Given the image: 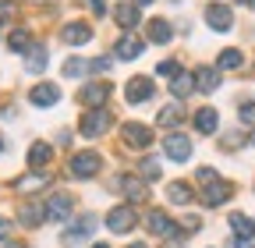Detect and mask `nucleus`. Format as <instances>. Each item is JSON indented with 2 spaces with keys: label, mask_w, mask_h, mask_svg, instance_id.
Listing matches in <instances>:
<instances>
[{
  "label": "nucleus",
  "mask_w": 255,
  "mask_h": 248,
  "mask_svg": "<svg viewBox=\"0 0 255 248\" xmlns=\"http://www.w3.org/2000/svg\"><path fill=\"white\" fill-rule=\"evenodd\" d=\"M110 124H114V114L107 110V107H92L85 117H82V124H78V131L85 135V138H96V135H103V131H110Z\"/></svg>",
  "instance_id": "1"
},
{
  "label": "nucleus",
  "mask_w": 255,
  "mask_h": 248,
  "mask_svg": "<svg viewBox=\"0 0 255 248\" xmlns=\"http://www.w3.org/2000/svg\"><path fill=\"white\" fill-rule=\"evenodd\" d=\"M100 167H103V160H100V152H92V149H85V152H75V156H71V163H68V170H71L78 181H89V177H96V174H100Z\"/></svg>",
  "instance_id": "2"
},
{
  "label": "nucleus",
  "mask_w": 255,
  "mask_h": 248,
  "mask_svg": "<svg viewBox=\"0 0 255 248\" xmlns=\"http://www.w3.org/2000/svg\"><path fill=\"white\" fill-rule=\"evenodd\" d=\"M145 224H149V231H152L156 238H163V241H181V238H184V231L170 220L167 213H159V209H152V213L145 216Z\"/></svg>",
  "instance_id": "3"
},
{
  "label": "nucleus",
  "mask_w": 255,
  "mask_h": 248,
  "mask_svg": "<svg viewBox=\"0 0 255 248\" xmlns=\"http://www.w3.org/2000/svg\"><path fill=\"white\" fill-rule=\"evenodd\" d=\"M135 220H138L135 206H117V209H110V213H107V231L124 234V231H131V227H135Z\"/></svg>",
  "instance_id": "4"
},
{
  "label": "nucleus",
  "mask_w": 255,
  "mask_h": 248,
  "mask_svg": "<svg viewBox=\"0 0 255 248\" xmlns=\"http://www.w3.org/2000/svg\"><path fill=\"white\" fill-rule=\"evenodd\" d=\"M206 25L213 28V32H227V28L234 25V11L227 4H209L206 7Z\"/></svg>",
  "instance_id": "5"
},
{
  "label": "nucleus",
  "mask_w": 255,
  "mask_h": 248,
  "mask_svg": "<svg viewBox=\"0 0 255 248\" xmlns=\"http://www.w3.org/2000/svg\"><path fill=\"white\" fill-rule=\"evenodd\" d=\"M71 209H75V199L68 192H57L46 199V220H68Z\"/></svg>",
  "instance_id": "6"
},
{
  "label": "nucleus",
  "mask_w": 255,
  "mask_h": 248,
  "mask_svg": "<svg viewBox=\"0 0 255 248\" xmlns=\"http://www.w3.org/2000/svg\"><path fill=\"white\" fill-rule=\"evenodd\" d=\"M163 152H167L174 163H184L191 156V138L188 135H167L163 138Z\"/></svg>",
  "instance_id": "7"
},
{
  "label": "nucleus",
  "mask_w": 255,
  "mask_h": 248,
  "mask_svg": "<svg viewBox=\"0 0 255 248\" xmlns=\"http://www.w3.org/2000/svg\"><path fill=\"white\" fill-rule=\"evenodd\" d=\"M60 39L68 43V46H85V43L92 39V25H89V21H71V25H64Z\"/></svg>",
  "instance_id": "8"
},
{
  "label": "nucleus",
  "mask_w": 255,
  "mask_h": 248,
  "mask_svg": "<svg viewBox=\"0 0 255 248\" xmlns=\"http://www.w3.org/2000/svg\"><path fill=\"white\" fill-rule=\"evenodd\" d=\"M124 92H128V103H149L152 100V82L142 78V75H135L131 82L124 85Z\"/></svg>",
  "instance_id": "9"
},
{
  "label": "nucleus",
  "mask_w": 255,
  "mask_h": 248,
  "mask_svg": "<svg viewBox=\"0 0 255 248\" xmlns=\"http://www.w3.org/2000/svg\"><path fill=\"white\" fill-rule=\"evenodd\" d=\"M107 96H110V82H92V85H85V89H82V96H78V100L92 110V107H103V103H107Z\"/></svg>",
  "instance_id": "10"
},
{
  "label": "nucleus",
  "mask_w": 255,
  "mask_h": 248,
  "mask_svg": "<svg viewBox=\"0 0 255 248\" xmlns=\"http://www.w3.org/2000/svg\"><path fill=\"white\" fill-rule=\"evenodd\" d=\"M202 188H206V192H202V202H206V206H220V202H227V199L234 195V188H231L227 181H220V177H216L213 184H202Z\"/></svg>",
  "instance_id": "11"
},
{
  "label": "nucleus",
  "mask_w": 255,
  "mask_h": 248,
  "mask_svg": "<svg viewBox=\"0 0 255 248\" xmlns=\"http://www.w3.org/2000/svg\"><path fill=\"white\" fill-rule=\"evenodd\" d=\"M92 227H96V216H92V213H85L75 227L64 231V238H60V241H64V245H78L82 238H89V234H92Z\"/></svg>",
  "instance_id": "12"
},
{
  "label": "nucleus",
  "mask_w": 255,
  "mask_h": 248,
  "mask_svg": "<svg viewBox=\"0 0 255 248\" xmlns=\"http://www.w3.org/2000/svg\"><path fill=\"white\" fill-rule=\"evenodd\" d=\"M28 100H32V103H36V107H53V103L60 100V89H57L53 82H39L36 89H32V92H28Z\"/></svg>",
  "instance_id": "13"
},
{
  "label": "nucleus",
  "mask_w": 255,
  "mask_h": 248,
  "mask_svg": "<svg viewBox=\"0 0 255 248\" xmlns=\"http://www.w3.org/2000/svg\"><path fill=\"white\" fill-rule=\"evenodd\" d=\"M43 68H46V46H43V43H32V46L25 50V71L39 75Z\"/></svg>",
  "instance_id": "14"
},
{
  "label": "nucleus",
  "mask_w": 255,
  "mask_h": 248,
  "mask_svg": "<svg viewBox=\"0 0 255 248\" xmlns=\"http://www.w3.org/2000/svg\"><path fill=\"white\" fill-rule=\"evenodd\" d=\"M50 160H53V145H46V142H32V149H28V167H32V170H43Z\"/></svg>",
  "instance_id": "15"
},
{
  "label": "nucleus",
  "mask_w": 255,
  "mask_h": 248,
  "mask_svg": "<svg viewBox=\"0 0 255 248\" xmlns=\"http://www.w3.org/2000/svg\"><path fill=\"white\" fill-rule=\"evenodd\" d=\"M145 53V39H135V36H124L121 43H117V57L121 60H138Z\"/></svg>",
  "instance_id": "16"
},
{
  "label": "nucleus",
  "mask_w": 255,
  "mask_h": 248,
  "mask_svg": "<svg viewBox=\"0 0 255 248\" xmlns=\"http://www.w3.org/2000/svg\"><path fill=\"white\" fill-rule=\"evenodd\" d=\"M114 21H117L121 28H135V25L142 21V11H138V4H121V7L114 11Z\"/></svg>",
  "instance_id": "17"
},
{
  "label": "nucleus",
  "mask_w": 255,
  "mask_h": 248,
  "mask_svg": "<svg viewBox=\"0 0 255 248\" xmlns=\"http://www.w3.org/2000/svg\"><path fill=\"white\" fill-rule=\"evenodd\" d=\"M195 89L199 92H216L220 89V68H199L195 71Z\"/></svg>",
  "instance_id": "18"
},
{
  "label": "nucleus",
  "mask_w": 255,
  "mask_h": 248,
  "mask_svg": "<svg viewBox=\"0 0 255 248\" xmlns=\"http://www.w3.org/2000/svg\"><path fill=\"white\" fill-rule=\"evenodd\" d=\"M216 124H220V114H216L213 107H202V110H195V131H202V135H213V131H216Z\"/></svg>",
  "instance_id": "19"
},
{
  "label": "nucleus",
  "mask_w": 255,
  "mask_h": 248,
  "mask_svg": "<svg viewBox=\"0 0 255 248\" xmlns=\"http://www.w3.org/2000/svg\"><path fill=\"white\" fill-rule=\"evenodd\" d=\"M124 142H131V145H138V149H145L149 142H152V131L145 128V124H128V128H124Z\"/></svg>",
  "instance_id": "20"
},
{
  "label": "nucleus",
  "mask_w": 255,
  "mask_h": 248,
  "mask_svg": "<svg viewBox=\"0 0 255 248\" xmlns=\"http://www.w3.org/2000/svg\"><path fill=\"white\" fill-rule=\"evenodd\" d=\"M174 39V28H170V21H163V18H152L149 21V43H170Z\"/></svg>",
  "instance_id": "21"
},
{
  "label": "nucleus",
  "mask_w": 255,
  "mask_h": 248,
  "mask_svg": "<svg viewBox=\"0 0 255 248\" xmlns=\"http://www.w3.org/2000/svg\"><path fill=\"white\" fill-rule=\"evenodd\" d=\"M18 220H21L25 227H39V224L46 220V206H36V202H28V206H21V213H18Z\"/></svg>",
  "instance_id": "22"
},
{
  "label": "nucleus",
  "mask_w": 255,
  "mask_h": 248,
  "mask_svg": "<svg viewBox=\"0 0 255 248\" xmlns=\"http://www.w3.org/2000/svg\"><path fill=\"white\" fill-rule=\"evenodd\" d=\"M191 89H195V75H191V71H181L177 78H170V96L184 100V96H188Z\"/></svg>",
  "instance_id": "23"
},
{
  "label": "nucleus",
  "mask_w": 255,
  "mask_h": 248,
  "mask_svg": "<svg viewBox=\"0 0 255 248\" xmlns=\"http://www.w3.org/2000/svg\"><path fill=\"white\" fill-rule=\"evenodd\" d=\"M14 188H18L21 195H32V192L46 188V174H25V177H18V181H14Z\"/></svg>",
  "instance_id": "24"
},
{
  "label": "nucleus",
  "mask_w": 255,
  "mask_h": 248,
  "mask_svg": "<svg viewBox=\"0 0 255 248\" xmlns=\"http://www.w3.org/2000/svg\"><path fill=\"white\" fill-rule=\"evenodd\" d=\"M241 64H245L241 50H223V53L216 57V68H223V71H234V68H241Z\"/></svg>",
  "instance_id": "25"
},
{
  "label": "nucleus",
  "mask_w": 255,
  "mask_h": 248,
  "mask_svg": "<svg viewBox=\"0 0 255 248\" xmlns=\"http://www.w3.org/2000/svg\"><path fill=\"white\" fill-rule=\"evenodd\" d=\"M82 75H89V60H82V57L64 60V78H82Z\"/></svg>",
  "instance_id": "26"
},
{
  "label": "nucleus",
  "mask_w": 255,
  "mask_h": 248,
  "mask_svg": "<svg viewBox=\"0 0 255 248\" xmlns=\"http://www.w3.org/2000/svg\"><path fill=\"white\" fill-rule=\"evenodd\" d=\"M231 227L238 231V238H255V220H248L241 213H231Z\"/></svg>",
  "instance_id": "27"
},
{
  "label": "nucleus",
  "mask_w": 255,
  "mask_h": 248,
  "mask_svg": "<svg viewBox=\"0 0 255 248\" xmlns=\"http://www.w3.org/2000/svg\"><path fill=\"white\" fill-rule=\"evenodd\" d=\"M7 46H11V50H14V53H25V50H28V46H32V36H28V32H25V28H14V32H11V36H7Z\"/></svg>",
  "instance_id": "28"
},
{
  "label": "nucleus",
  "mask_w": 255,
  "mask_h": 248,
  "mask_svg": "<svg viewBox=\"0 0 255 248\" xmlns=\"http://www.w3.org/2000/svg\"><path fill=\"white\" fill-rule=\"evenodd\" d=\"M156 121H159V124H167V128H174V124H181V107H177V103L163 107V110L156 114Z\"/></svg>",
  "instance_id": "29"
},
{
  "label": "nucleus",
  "mask_w": 255,
  "mask_h": 248,
  "mask_svg": "<svg viewBox=\"0 0 255 248\" xmlns=\"http://www.w3.org/2000/svg\"><path fill=\"white\" fill-rule=\"evenodd\" d=\"M167 195H170V202H191V188H188L184 181H170Z\"/></svg>",
  "instance_id": "30"
},
{
  "label": "nucleus",
  "mask_w": 255,
  "mask_h": 248,
  "mask_svg": "<svg viewBox=\"0 0 255 248\" xmlns=\"http://www.w3.org/2000/svg\"><path fill=\"white\" fill-rule=\"evenodd\" d=\"M156 75H159V78H177V75H181V64H177V60H159V64H156Z\"/></svg>",
  "instance_id": "31"
},
{
  "label": "nucleus",
  "mask_w": 255,
  "mask_h": 248,
  "mask_svg": "<svg viewBox=\"0 0 255 248\" xmlns=\"http://www.w3.org/2000/svg\"><path fill=\"white\" fill-rule=\"evenodd\" d=\"M110 64H114V57H96V60H89V71L103 75V71H110Z\"/></svg>",
  "instance_id": "32"
},
{
  "label": "nucleus",
  "mask_w": 255,
  "mask_h": 248,
  "mask_svg": "<svg viewBox=\"0 0 255 248\" xmlns=\"http://www.w3.org/2000/svg\"><path fill=\"white\" fill-rule=\"evenodd\" d=\"M142 174H145L149 181H156V177H159V163H156V160H142Z\"/></svg>",
  "instance_id": "33"
},
{
  "label": "nucleus",
  "mask_w": 255,
  "mask_h": 248,
  "mask_svg": "<svg viewBox=\"0 0 255 248\" xmlns=\"http://www.w3.org/2000/svg\"><path fill=\"white\" fill-rule=\"evenodd\" d=\"M241 121L245 124H255V103H241Z\"/></svg>",
  "instance_id": "34"
},
{
  "label": "nucleus",
  "mask_w": 255,
  "mask_h": 248,
  "mask_svg": "<svg viewBox=\"0 0 255 248\" xmlns=\"http://www.w3.org/2000/svg\"><path fill=\"white\" fill-rule=\"evenodd\" d=\"M213 181H216V170L213 167H202L199 170V184H213Z\"/></svg>",
  "instance_id": "35"
},
{
  "label": "nucleus",
  "mask_w": 255,
  "mask_h": 248,
  "mask_svg": "<svg viewBox=\"0 0 255 248\" xmlns=\"http://www.w3.org/2000/svg\"><path fill=\"white\" fill-rule=\"evenodd\" d=\"M241 142H245V135H238V131L234 135H223V145H227V149H238Z\"/></svg>",
  "instance_id": "36"
},
{
  "label": "nucleus",
  "mask_w": 255,
  "mask_h": 248,
  "mask_svg": "<svg viewBox=\"0 0 255 248\" xmlns=\"http://www.w3.org/2000/svg\"><path fill=\"white\" fill-rule=\"evenodd\" d=\"M11 7H14L11 0H0V25H4V21L11 18Z\"/></svg>",
  "instance_id": "37"
},
{
  "label": "nucleus",
  "mask_w": 255,
  "mask_h": 248,
  "mask_svg": "<svg viewBox=\"0 0 255 248\" xmlns=\"http://www.w3.org/2000/svg\"><path fill=\"white\" fill-rule=\"evenodd\" d=\"M181 231H199V216H184V220H181Z\"/></svg>",
  "instance_id": "38"
},
{
  "label": "nucleus",
  "mask_w": 255,
  "mask_h": 248,
  "mask_svg": "<svg viewBox=\"0 0 255 248\" xmlns=\"http://www.w3.org/2000/svg\"><path fill=\"white\" fill-rule=\"evenodd\" d=\"M7 238H11V220L0 216V241H7Z\"/></svg>",
  "instance_id": "39"
},
{
  "label": "nucleus",
  "mask_w": 255,
  "mask_h": 248,
  "mask_svg": "<svg viewBox=\"0 0 255 248\" xmlns=\"http://www.w3.org/2000/svg\"><path fill=\"white\" fill-rule=\"evenodd\" d=\"M89 7H92L96 14H107V0H89Z\"/></svg>",
  "instance_id": "40"
},
{
  "label": "nucleus",
  "mask_w": 255,
  "mask_h": 248,
  "mask_svg": "<svg viewBox=\"0 0 255 248\" xmlns=\"http://www.w3.org/2000/svg\"><path fill=\"white\" fill-rule=\"evenodd\" d=\"M231 248H255V238H238Z\"/></svg>",
  "instance_id": "41"
},
{
  "label": "nucleus",
  "mask_w": 255,
  "mask_h": 248,
  "mask_svg": "<svg viewBox=\"0 0 255 248\" xmlns=\"http://www.w3.org/2000/svg\"><path fill=\"white\" fill-rule=\"evenodd\" d=\"M131 4H138V7H142V4H152V0H131Z\"/></svg>",
  "instance_id": "42"
},
{
  "label": "nucleus",
  "mask_w": 255,
  "mask_h": 248,
  "mask_svg": "<svg viewBox=\"0 0 255 248\" xmlns=\"http://www.w3.org/2000/svg\"><path fill=\"white\" fill-rule=\"evenodd\" d=\"M248 142H252V145H255V131H252V135H248Z\"/></svg>",
  "instance_id": "43"
},
{
  "label": "nucleus",
  "mask_w": 255,
  "mask_h": 248,
  "mask_svg": "<svg viewBox=\"0 0 255 248\" xmlns=\"http://www.w3.org/2000/svg\"><path fill=\"white\" fill-rule=\"evenodd\" d=\"M92 248H110V245H92Z\"/></svg>",
  "instance_id": "44"
},
{
  "label": "nucleus",
  "mask_w": 255,
  "mask_h": 248,
  "mask_svg": "<svg viewBox=\"0 0 255 248\" xmlns=\"http://www.w3.org/2000/svg\"><path fill=\"white\" fill-rule=\"evenodd\" d=\"M128 248H145V245H128Z\"/></svg>",
  "instance_id": "45"
},
{
  "label": "nucleus",
  "mask_w": 255,
  "mask_h": 248,
  "mask_svg": "<svg viewBox=\"0 0 255 248\" xmlns=\"http://www.w3.org/2000/svg\"><path fill=\"white\" fill-rule=\"evenodd\" d=\"M167 248H181V245H167Z\"/></svg>",
  "instance_id": "46"
},
{
  "label": "nucleus",
  "mask_w": 255,
  "mask_h": 248,
  "mask_svg": "<svg viewBox=\"0 0 255 248\" xmlns=\"http://www.w3.org/2000/svg\"><path fill=\"white\" fill-rule=\"evenodd\" d=\"M0 149H4V138H0Z\"/></svg>",
  "instance_id": "47"
},
{
  "label": "nucleus",
  "mask_w": 255,
  "mask_h": 248,
  "mask_svg": "<svg viewBox=\"0 0 255 248\" xmlns=\"http://www.w3.org/2000/svg\"><path fill=\"white\" fill-rule=\"evenodd\" d=\"M248 4H252V7H255V0H248Z\"/></svg>",
  "instance_id": "48"
}]
</instances>
